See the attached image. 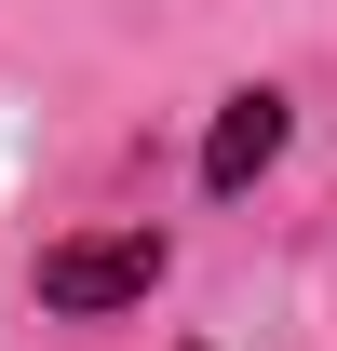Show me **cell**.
Instances as JSON below:
<instances>
[{
	"label": "cell",
	"mask_w": 337,
	"mask_h": 351,
	"mask_svg": "<svg viewBox=\"0 0 337 351\" xmlns=\"http://www.w3.org/2000/svg\"><path fill=\"white\" fill-rule=\"evenodd\" d=\"M162 284V243L149 230H108V243H54L41 257V311H122Z\"/></svg>",
	"instance_id": "obj_1"
},
{
	"label": "cell",
	"mask_w": 337,
	"mask_h": 351,
	"mask_svg": "<svg viewBox=\"0 0 337 351\" xmlns=\"http://www.w3.org/2000/svg\"><path fill=\"white\" fill-rule=\"evenodd\" d=\"M284 149V95H229V122H216V149H203V176L216 189H243L256 162Z\"/></svg>",
	"instance_id": "obj_2"
}]
</instances>
